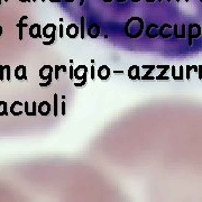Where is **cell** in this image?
Masks as SVG:
<instances>
[{"instance_id": "1", "label": "cell", "mask_w": 202, "mask_h": 202, "mask_svg": "<svg viewBox=\"0 0 202 202\" xmlns=\"http://www.w3.org/2000/svg\"><path fill=\"white\" fill-rule=\"evenodd\" d=\"M125 34L129 38H138L144 32V20L140 17H130L125 24Z\"/></svg>"}, {"instance_id": "2", "label": "cell", "mask_w": 202, "mask_h": 202, "mask_svg": "<svg viewBox=\"0 0 202 202\" xmlns=\"http://www.w3.org/2000/svg\"><path fill=\"white\" fill-rule=\"evenodd\" d=\"M201 29H202V27L200 25H198V24H189L188 28H186V34H188L190 46H192V41H193V39L199 38L202 35Z\"/></svg>"}, {"instance_id": "3", "label": "cell", "mask_w": 202, "mask_h": 202, "mask_svg": "<svg viewBox=\"0 0 202 202\" xmlns=\"http://www.w3.org/2000/svg\"><path fill=\"white\" fill-rule=\"evenodd\" d=\"M55 32H56V25H54V24H47L42 29L43 37L50 38V41H47V42H43L44 45H52L55 42Z\"/></svg>"}, {"instance_id": "4", "label": "cell", "mask_w": 202, "mask_h": 202, "mask_svg": "<svg viewBox=\"0 0 202 202\" xmlns=\"http://www.w3.org/2000/svg\"><path fill=\"white\" fill-rule=\"evenodd\" d=\"M54 72V68L51 66V65H43L41 70H39V77L42 79V80H45V81H47V80H52V74Z\"/></svg>"}, {"instance_id": "5", "label": "cell", "mask_w": 202, "mask_h": 202, "mask_svg": "<svg viewBox=\"0 0 202 202\" xmlns=\"http://www.w3.org/2000/svg\"><path fill=\"white\" fill-rule=\"evenodd\" d=\"M159 36L164 39L170 38L171 36H173V27L168 24H163L159 27Z\"/></svg>"}, {"instance_id": "6", "label": "cell", "mask_w": 202, "mask_h": 202, "mask_svg": "<svg viewBox=\"0 0 202 202\" xmlns=\"http://www.w3.org/2000/svg\"><path fill=\"white\" fill-rule=\"evenodd\" d=\"M88 68H86V65H77V69L74 70V77L77 79V80H80L82 81L83 79H86V73H88Z\"/></svg>"}, {"instance_id": "7", "label": "cell", "mask_w": 202, "mask_h": 202, "mask_svg": "<svg viewBox=\"0 0 202 202\" xmlns=\"http://www.w3.org/2000/svg\"><path fill=\"white\" fill-rule=\"evenodd\" d=\"M145 34L148 38H156L157 36H159V27L156 24H151L145 29Z\"/></svg>"}, {"instance_id": "8", "label": "cell", "mask_w": 202, "mask_h": 202, "mask_svg": "<svg viewBox=\"0 0 202 202\" xmlns=\"http://www.w3.org/2000/svg\"><path fill=\"white\" fill-rule=\"evenodd\" d=\"M29 36L32 38H43V33H42V28L41 25L38 24H34L29 27Z\"/></svg>"}, {"instance_id": "9", "label": "cell", "mask_w": 202, "mask_h": 202, "mask_svg": "<svg viewBox=\"0 0 202 202\" xmlns=\"http://www.w3.org/2000/svg\"><path fill=\"white\" fill-rule=\"evenodd\" d=\"M66 35H68V37H70L71 39H74L77 38V36L80 34V27L75 24H70L68 27H66Z\"/></svg>"}, {"instance_id": "10", "label": "cell", "mask_w": 202, "mask_h": 202, "mask_svg": "<svg viewBox=\"0 0 202 202\" xmlns=\"http://www.w3.org/2000/svg\"><path fill=\"white\" fill-rule=\"evenodd\" d=\"M51 109H52L51 103L48 102V101H42V102L37 106V111H38L42 116H47V115H50Z\"/></svg>"}, {"instance_id": "11", "label": "cell", "mask_w": 202, "mask_h": 202, "mask_svg": "<svg viewBox=\"0 0 202 202\" xmlns=\"http://www.w3.org/2000/svg\"><path fill=\"white\" fill-rule=\"evenodd\" d=\"M110 74H111V71H110L109 66H107V65H101L98 69V71H97V75L101 80H108L109 77H110Z\"/></svg>"}, {"instance_id": "12", "label": "cell", "mask_w": 202, "mask_h": 202, "mask_svg": "<svg viewBox=\"0 0 202 202\" xmlns=\"http://www.w3.org/2000/svg\"><path fill=\"white\" fill-rule=\"evenodd\" d=\"M14 75L17 80H27V74H26V66L25 65H18L14 71Z\"/></svg>"}, {"instance_id": "13", "label": "cell", "mask_w": 202, "mask_h": 202, "mask_svg": "<svg viewBox=\"0 0 202 202\" xmlns=\"http://www.w3.org/2000/svg\"><path fill=\"white\" fill-rule=\"evenodd\" d=\"M86 34L91 38H97L100 35V27L98 24H91L88 29H86Z\"/></svg>"}, {"instance_id": "14", "label": "cell", "mask_w": 202, "mask_h": 202, "mask_svg": "<svg viewBox=\"0 0 202 202\" xmlns=\"http://www.w3.org/2000/svg\"><path fill=\"white\" fill-rule=\"evenodd\" d=\"M139 66L138 65H131L128 69V77L130 80H139L140 75H139Z\"/></svg>"}, {"instance_id": "15", "label": "cell", "mask_w": 202, "mask_h": 202, "mask_svg": "<svg viewBox=\"0 0 202 202\" xmlns=\"http://www.w3.org/2000/svg\"><path fill=\"white\" fill-rule=\"evenodd\" d=\"M181 28H182V30L179 33V32H177V25L176 24L173 26V36H174L175 38L181 39V38H185V37H186V26L183 24Z\"/></svg>"}, {"instance_id": "16", "label": "cell", "mask_w": 202, "mask_h": 202, "mask_svg": "<svg viewBox=\"0 0 202 202\" xmlns=\"http://www.w3.org/2000/svg\"><path fill=\"white\" fill-rule=\"evenodd\" d=\"M17 107H23V102H20V101H14L13 104L10 106V112H11V115H14V116H20V115H23V110H16L17 109Z\"/></svg>"}, {"instance_id": "17", "label": "cell", "mask_w": 202, "mask_h": 202, "mask_svg": "<svg viewBox=\"0 0 202 202\" xmlns=\"http://www.w3.org/2000/svg\"><path fill=\"white\" fill-rule=\"evenodd\" d=\"M27 19V16H23L20 19H19V23L17 24L18 26V29H19V41H23V38H24V33H23V27H27V24H25L24 23V20H26Z\"/></svg>"}, {"instance_id": "18", "label": "cell", "mask_w": 202, "mask_h": 202, "mask_svg": "<svg viewBox=\"0 0 202 202\" xmlns=\"http://www.w3.org/2000/svg\"><path fill=\"white\" fill-rule=\"evenodd\" d=\"M80 37L81 39L86 38V17H81V25H80Z\"/></svg>"}, {"instance_id": "19", "label": "cell", "mask_w": 202, "mask_h": 202, "mask_svg": "<svg viewBox=\"0 0 202 202\" xmlns=\"http://www.w3.org/2000/svg\"><path fill=\"white\" fill-rule=\"evenodd\" d=\"M0 116H8V109H7L6 101H0Z\"/></svg>"}, {"instance_id": "20", "label": "cell", "mask_w": 202, "mask_h": 202, "mask_svg": "<svg viewBox=\"0 0 202 202\" xmlns=\"http://www.w3.org/2000/svg\"><path fill=\"white\" fill-rule=\"evenodd\" d=\"M54 116H59V95L57 93L54 95Z\"/></svg>"}, {"instance_id": "21", "label": "cell", "mask_w": 202, "mask_h": 202, "mask_svg": "<svg viewBox=\"0 0 202 202\" xmlns=\"http://www.w3.org/2000/svg\"><path fill=\"white\" fill-rule=\"evenodd\" d=\"M152 72H153V69H149L148 70V72H146L145 75H143V77H140V80H156V77H152L151 75Z\"/></svg>"}, {"instance_id": "22", "label": "cell", "mask_w": 202, "mask_h": 202, "mask_svg": "<svg viewBox=\"0 0 202 202\" xmlns=\"http://www.w3.org/2000/svg\"><path fill=\"white\" fill-rule=\"evenodd\" d=\"M175 80H184V68H183V65L180 66V73L175 77Z\"/></svg>"}, {"instance_id": "23", "label": "cell", "mask_w": 202, "mask_h": 202, "mask_svg": "<svg viewBox=\"0 0 202 202\" xmlns=\"http://www.w3.org/2000/svg\"><path fill=\"white\" fill-rule=\"evenodd\" d=\"M37 113V103L33 101V104H32V111H30L29 116H36Z\"/></svg>"}, {"instance_id": "24", "label": "cell", "mask_w": 202, "mask_h": 202, "mask_svg": "<svg viewBox=\"0 0 202 202\" xmlns=\"http://www.w3.org/2000/svg\"><path fill=\"white\" fill-rule=\"evenodd\" d=\"M6 66V80L10 81L11 80V72H10V66L9 65H5Z\"/></svg>"}, {"instance_id": "25", "label": "cell", "mask_w": 202, "mask_h": 202, "mask_svg": "<svg viewBox=\"0 0 202 202\" xmlns=\"http://www.w3.org/2000/svg\"><path fill=\"white\" fill-rule=\"evenodd\" d=\"M185 69H186V75H185V79H186V80H190V79H191V71H192V66H191V65H186V66H185Z\"/></svg>"}, {"instance_id": "26", "label": "cell", "mask_w": 202, "mask_h": 202, "mask_svg": "<svg viewBox=\"0 0 202 202\" xmlns=\"http://www.w3.org/2000/svg\"><path fill=\"white\" fill-rule=\"evenodd\" d=\"M170 68H171V66L168 65L167 68H165V69H163V71H162V72H161V73H159L158 75H157V77H156V80H162V79H163V77H164V75H165V73H166V71H167V70L170 69Z\"/></svg>"}, {"instance_id": "27", "label": "cell", "mask_w": 202, "mask_h": 202, "mask_svg": "<svg viewBox=\"0 0 202 202\" xmlns=\"http://www.w3.org/2000/svg\"><path fill=\"white\" fill-rule=\"evenodd\" d=\"M60 70H62V69H61V65H55V66H54V74H55V79H56V80H59V79H60V77H59Z\"/></svg>"}, {"instance_id": "28", "label": "cell", "mask_w": 202, "mask_h": 202, "mask_svg": "<svg viewBox=\"0 0 202 202\" xmlns=\"http://www.w3.org/2000/svg\"><path fill=\"white\" fill-rule=\"evenodd\" d=\"M5 69H6L5 65H0V81L5 80Z\"/></svg>"}, {"instance_id": "29", "label": "cell", "mask_w": 202, "mask_h": 202, "mask_svg": "<svg viewBox=\"0 0 202 202\" xmlns=\"http://www.w3.org/2000/svg\"><path fill=\"white\" fill-rule=\"evenodd\" d=\"M24 112H25L27 116H29V103H28V101H25L24 102Z\"/></svg>"}, {"instance_id": "30", "label": "cell", "mask_w": 202, "mask_h": 202, "mask_svg": "<svg viewBox=\"0 0 202 202\" xmlns=\"http://www.w3.org/2000/svg\"><path fill=\"white\" fill-rule=\"evenodd\" d=\"M86 84V79H83V80L80 82H75V83H74V86H75V88H80V86H84Z\"/></svg>"}, {"instance_id": "31", "label": "cell", "mask_w": 202, "mask_h": 202, "mask_svg": "<svg viewBox=\"0 0 202 202\" xmlns=\"http://www.w3.org/2000/svg\"><path fill=\"white\" fill-rule=\"evenodd\" d=\"M59 34H60V38H62L64 36V27H63L62 24L59 25Z\"/></svg>"}, {"instance_id": "32", "label": "cell", "mask_w": 202, "mask_h": 202, "mask_svg": "<svg viewBox=\"0 0 202 202\" xmlns=\"http://www.w3.org/2000/svg\"><path fill=\"white\" fill-rule=\"evenodd\" d=\"M69 77L72 80V79H74V69H73V66L71 65L69 68Z\"/></svg>"}, {"instance_id": "33", "label": "cell", "mask_w": 202, "mask_h": 202, "mask_svg": "<svg viewBox=\"0 0 202 202\" xmlns=\"http://www.w3.org/2000/svg\"><path fill=\"white\" fill-rule=\"evenodd\" d=\"M51 83H52V80H47V81H45V82H42V83H39V86H41V88H45V86H51Z\"/></svg>"}, {"instance_id": "34", "label": "cell", "mask_w": 202, "mask_h": 202, "mask_svg": "<svg viewBox=\"0 0 202 202\" xmlns=\"http://www.w3.org/2000/svg\"><path fill=\"white\" fill-rule=\"evenodd\" d=\"M65 108H66V104H65V102L63 101L62 104H61V112H62V116H65V113H66V111H65Z\"/></svg>"}, {"instance_id": "35", "label": "cell", "mask_w": 202, "mask_h": 202, "mask_svg": "<svg viewBox=\"0 0 202 202\" xmlns=\"http://www.w3.org/2000/svg\"><path fill=\"white\" fill-rule=\"evenodd\" d=\"M95 64H92V66H91V79L95 81Z\"/></svg>"}, {"instance_id": "36", "label": "cell", "mask_w": 202, "mask_h": 202, "mask_svg": "<svg viewBox=\"0 0 202 202\" xmlns=\"http://www.w3.org/2000/svg\"><path fill=\"white\" fill-rule=\"evenodd\" d=\"M198 73H199V80H202V65H198Z\"/></svg>"}, {"instance_id": "37", "label": "cell", "mask_w": 202, "mask_h": 202, "mask_svg": "<svg viewBox=\"0 0 202 202\" xmlns=\"http://www.w3.org/2000/svg\"><path fill=\"white\" fill-rule=\"evenodd\" d=\"M143 69H156V65H143Z\"/></svg>"}, {"instance_id": "38", "label": "cell", "mask_w": 202, "mask_h": 202, "mask_svg": "<svg viewBox=\"0 0 202 202\" xmlns=\"http://www.w3.org/2000/svg\"><path fill=\"white\" fill-rule=\"evenodd\" d=\"M171 69H172V77H173V79H175V77H176V72H175V66H171Z\"/></svg>"}, {"instance_id": "39", "label": "cell", "mask_w": 202, "mask_h": 202, "mask_svg": "<svg viewBox=\"0 0 202 202\" xmlns=\"http://www.w3.org/2000/svg\"><path fill=\"white\" fill-rule=\"evenodd\" d=\"M112 73H116V74H122V73H124V71H122V70H115V71H112Z\"/></svg>"}, {"instance_id": "40", "label": "cell", "mask_w": 202, "mask_h": 202, "mask_svg": "<svg viewBox=\"0 0 202 202\" xmlns=\"http://www.w3.org/2000/svg\"><path fill=\"white\" fill-rule=\"evenodd\" d=\"M61 69H62V71H63V72H65V73L68 72V68H66L65 65H61Z\"/></svg>"}, {"instance_id": "41", "label": "cell", "mask_w": 202, "mask_h": 202, "mask_svg": "<svg viewBox=\"0 0 202 202\" xmlns=\"http://www.w3.org/2000/svg\"><path fill=\"white\" fill-rule=\"evenodd\" d=\"M192 70L193 72H198V65H192Z\"/></svg>"}, {"instance_id": "42", "label": "cell", "mask_w": 202, "mask_h": 202, "mask_svg": "<svg viewBox=\"0 0 202 202\" xmlns=\"http://www.w3.org/2000/svg\"><path fill=\"white\" fill-rule=\"evenodd\" d=\"M51 2H54V4H56V2H61L62 0H50Z\"/></svg>"}, {"instance_id": "43", "label": "cell", "mask_w": 202, "mask_h": 202, "mask_svg": "<svg viewBox=\"0 0 202 202\" xmlns=\"http://www.w3.org/2000/svg\"><path fill=\"white\" fill-rule=\"evenodd\" d=\"M2 32H4V28H2L1 25H0V37H1V35H2Z\"/></svg>"}, {"instance_id": "44", "label": "cell", "mask_w": 202, "mask_h": 202, "mask_svg": "<svg viewBox=\"0 0 202 202\" xmlns=\"http://www.w3.org/2000/svg\"><path fill=\"white\" fill-rule=\"evenodd\" d=\"M145 1H146V2H149V4H153V2H155L156 0H145Z\"/></svg>"}, {"instance_id": "45", "label": "cell", "mask_w": 202, "mask_h": 202, "mask_svg": "<svg viewBox=\"0 0 202 202\" xmlns=\"http://www.w3.org/2000/svg\"><path fill=\"white\" fill-rule=\"evenodd\" d=\"M116 1H117V2H119V4H124L126 0H116Z\"/></svg>"}, {"instance_id": "46", "label": "cell", "mask_w": 202, "mask_h": 202, "mask_svg": "<svg viewBox=\"0 0 202 202\" xmlns=\"http://www.w3.org/2000/svg\"><path fill=\"white\" fill-rule=\"evenodd\" d=\"M19 1H20V2H30L32 0H19Z\"/></svg>"}, {"instance_id": "47", "label": "cell", "mask_w": 202, "mask_h": 202, "mask_svg": "<svg viewBox=\"0 0 202 202\" xmlns=\"http://www.w3.org/2000/svg\"><path fill=\"white\" fill-rule=\"evenodd\" d=\"M103 2H107V4H109V2H111L112 0H102Z\"/></svg>"}, {"instance_id": "48", "label": "cell", "mask_w": 202, "mask_h": 202, "mask_svg": "<svg viewBox=\"0 0 202 202\" xmlns=\"http://www.w3.org/2000/svg\"><path fill=\"white\" fill-rule=\"evenodd\" d=\"M130 1H131V2H135V4H136V2H139L140 0H130Z\"/></svg>"}, {"instance_id": "49", "label": "cell", "mask_w": 202, "mask_h": 202, "mask_svg": "<svg viewBox=\"0 0 202 202\" xmlns=\"http://www.w3.org/2000/svg\"><path fill=\"white\" fill-rule=\"evenodd\" d=\"M65 1H66V2H73L74 0H65Z\"/></svg>"}, {"instance_id": "50", "label": "cell", "mask_w": 202, "mask_h": 202, "mask_svg": "<svg viewBox=\"0 0 202 202\" xmlns=\"http://www.w3.org/2000/svg\"><path fill=\"white\" fill-rule=\"evenodd\" d=\"M32 1H33V2H36V0H32Z\"/></svg>"}, {"instance_id": "51", "label": "cell", "mask_w": 202, "mask_h": 202, "mask_svg": "<svg viewBox=\"0 0 202 202\" xmlns=\"http://www.w3.org/2000/svg\"><path fill=\"white\" fill-rule=\"evenodd\" d=\"M157 1H158V2H162V0H157Z\"/></svg>"}, {"instance_id": "52", "label": "cell", "mask_w": 202, "mask_h": 202, "mask_svg": "<svg viewBox=\"0 0 202 202\" xmlns=\"http://www.w3.org/2000/svg\"><path fill=\"white\" fill-rule=\"evenodd\" d=\"M5 2H8V0H5Z\"/></svg>"}, {"instance_id": "53", "label": "cell", "mask_w": 202, "mask_h": 202, "mask_svg": "<svg viewBox=\"0 0 202 202\" xmlns=\"http://www.w3.org/2000/svg\"><path fill=\"white\" fill-rule=\"evenodd\" d=\"M185 1H186V2H189V0H185Z\"/></svg>"}, {"instance_id": "54", "label": "cell", "mask_w": 202, "mask_h": 202, "mask_svg": "<svg viewBox=\"0 0 202 202\" xmlns=\"http://www.w3.org/2000/svg\"><path fill=\"white\" fill-rule=\"evenodd\" d=\"M0 6H1V0H0Z\"/></svg>"}, {"instance_id": "55", "label": "cell", "mask_w": 202, "mask_h": 202, "mask_svg": "<svg viewBox=\"0 0 202 202\" xmlns=\"http://www.w3.org/2000/svg\"><path fill=\"white\" fill-rule=\"evenodd\" d=\"M167 1H168V2H170V1H171V0H167Z\"/></svg>"}, {"instance_id": "56", "label": "cell", "mask_w": 202, "mask_h": 202, "mask_svg": "<svg viewBox=\"0 0 202 202\" xmlns=\"http://www.w3.org/2000/svg\"><path fill=\"white\" fill-rule=\"evenodd\" d=\"M176 1H177V2H179V1H180V0H176Z\"/></svg>"}, {"instance_id": "57", "label": "cell", "mask_w": 202, "mask_h": 202, "mask_svg": "<svg viewBox=\"0 0 202 202\" xmlns=\"http://www.w3.org/2000/svg\"><path fill=\"white\" fill-rule=\"evenodd\" d=\"M42 1H43V2H44V1H45V0H42Z\"/></svg>"}, {"instance_id": "58", "label": "cell", "mask_w": 202, "mask_h": 202, "mask_svg": "<svg viewBox=\"0 0 202 202\" xmlns=\"http://www.w3.org/2000/svg\"><path fill=\"white\" fill-rule=\"evenodd\" d=\"M200 2H202V0H200Z\"/></svg>"}, {"instance_id": "59", "label": "cell", "mask_w": 202, "mask_h": 202, "mask_svg": "<svg viewBox=\"0 0 202 202\" xmlns=\"http://www.w3.org/2000/svg\"><path fill=\"white\" fill-rule=\"evenodd\" d=\"M201 33H202V29H201Z\"/></svg>"}]
</instances>
